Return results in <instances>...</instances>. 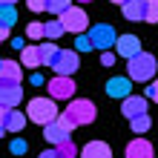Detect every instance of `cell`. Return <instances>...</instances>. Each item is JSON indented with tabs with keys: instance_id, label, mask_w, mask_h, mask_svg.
Masks as SVG:
<instances>
[{
	"instance_id": "cell-1",
	"label": "cell",
	"mask_w": 158,
	"mask_h": 158,
	"mask_svg": "<svg viewBox=\"0 0 158 158\" xmlns=\"http://www.w3.org/2000/svg\"><path fill=\"white\" fill-rule=\"evenodd\" d=\"M155 72H158V60L150 52H138V55H132V58L127 60V78L129 81L147 83V81L155 78Z\"/></svg>"
},
{
	"instance_id": "cell-2",
	"label": "cell",
	"mask_w": 158,
	"mask_h": 158,
	"mask_svg": "<svg viewBox=\"0 0 158 158\" xmlns=\"http://www.w3.org/2000/svg\"><path fill=\"white\" fill-rule=\"evenodd\" d=\"M26 118H32L35 124H49V121L58 118V106H55L52 98H35L29 101V112H26Z\"/></svg>"
},
{
	"instance_id": "cell-3",
	"label": "cell",
	"mask_w": 158,
	"mask_h": 158,
	"mask_svg": "<svg viewBox=\"0 0 158 158\" xmlns=\"http://www.w3.org/2000/svg\"><path fill=\"white\" fill-rule=\"evenodd\" d=\"M58 20H60V26H63V32L81 35V32H86V26H89V15L83 12V9H78V6H69L66 12L58 15Z\"/></svg>"
},
{
	"instance_id": "cell-4",
	"label": "cell",
	"mask_w": 158,
	"mask_h": 158,
	"mask_svg": "<svg viewBox=\"0 0 158 158\" xmlns=\"http://www.w3.org/2000/svg\"><path fill=\"white\" fill-rule=\"evenodd\" d=\"M66 115L72 118V124H75V127H86V124H92V121H95L98 109H95V104H92V101L78 98V101H72V104L66 106Z\"/></svg>"
},
{
	"instance_id": "cell-5",
	"label": "cell",
	"mask_w": 158,
	"mask_h": 158,
	"mask_svg": "<svg viewBox=\"0 0 158 158\" xmlns=\"http://www.w3.org/2000/svg\"><path fill=\"white\" fill-rule=\"evenodd\" d=\"M75 86L78 83L69 75H55V81H46V89H49L52 101H69L72 95H75Z\"/></svg>"
},
{
	"instance_id": "cell-6",
	"label": "cell",
	"mask_w": 158,
	"mask_h": 158,
	"mask_svg": "<svg viewBox=\"0 0 158 158\" xmlns=\"http://www.w3.org/2000/svg\"><path fill=\"white\" fill-rule=\"evenodd\" d=\"M23 101V89H20V81H12V78H0V106L12 109Z\"/></svg>"
},
{
	"instance_id": "cell-7",
	"label": "cell",
	"mask_w": 158,
	"mask_h": 158,
	"mask_svg": "<svg viewBox=\"0 0 158 158\" xmlns=\"http://www.w3.org/2000/svg\"><path fill=\"white\" fill-rule=\"evenodd\" d=\"M115 38H118V32H115L109 23H98V26H92V29H89L92 49H101V52H106L109 46L115 43Z\"/></svg>"
},
{
	"instance_id": "cell-8",
	"label": "cell",
	"mask_w": 158,
	"mask_h": 158,
	"mask_svg": "<svg viewBox=\"0 0 158 158\" xmlns=\"http://www.w3.org/2000/svg\"><path fill=\"white\" fill-rule=\"evenodd\" d=\"M78 66H81L78 52H72V49H63V52H58V58H55V63H52L55 75H69V78L78 72Z\"/></svg>"
},
{
	"instance_id": "cell-9",
	"label": "cell",
	"mask_w": 158,
	"mask_h": 158,
	"mask_svg": "<svg viewBox=\"0 0 158 158\" xmlns=\"http://www.w3.org/2000/svg\"><path fill=\"white\" fill-rule=\"evenodd\" d=\"M115 46H118V55L121 58H132V55H138L141 52V38L138 35H118L115 38Z\"/></svg>"
},
{
	"instance_id": "cell-10",
	"label": "cell",
	"mask_w": 158,
	"mask_h": 158,
	"mask_svg": "<svg viewBox=\"0 0 158 158\" xmlns=\"http://www.w3.org/2000/svg\"><path fill=\"white\" fill-rule=\"evenodd\" d=\"M121 112H124V118L144 115L147 112V98H141V95H127L124 104H121Z\"/></svg>"
},
{
	"instance_id": "cell-11",
	"label": "cell",
	"mask_w": 158,
	"mask_h": 158,
	"mask_svg": "<svg viewBox=\"0 0 158 158\" xmlns=\"http://www.w3.org/2000/svg\"><path fill=\"white\" fill-rule=\"evenodd\" d=\"M121 15H124L127 20H144L147 0H124V3H121Z\"/></svg>"
},
{
	"instance_id": "cell-12",
	"label": "cell",
	"mask_w": 158,
	"mask_h": 158,
	"mask_svg": "<svg viewBox=\"0 0 158 158\" xmlns=\"http://www.w3.org/2000/svg\"><path fill=\"white\" fill-rule=\"evenodd\" d=\"M0 124H3L6 132H20V129L26 127V115L17 112V109L12 106V109H6V112H3V121H0Z\"/></svg>"
},
{
	"instance_id": "cell-13",
	"label": "cell",
	"mask_w": 158,
	"mask_h": 158,
	"mask_svg": "<svg viewBox=\"0 0 158 158\" xmlns=\"http://www.w3.org/2000/svg\"><path fill=\"white\" fill-rule=\"evenodd\" d=\"M129 92H132V81H129V78H112L106 83V95L109 98H121V101H124Z\"/></svg>"
},
{
	"instance_id": "cell-14",
	"label": "cell",
	"mask_w": 158,
	"mask_h": 158,
	"mask_svg": "<svg viewBox=\"0 0 158 158\" xmlns=\"http://www.w3.org/2000/svg\"><path fill=\"white\" fill-rule=\"evenodd\" d=\"M152 144L147 141V138H135V141H129L127 147V158H152Z\"/></svg>"
},
{
	"instance_id": "cell-15",
	"label": "cell",
	"mask_w": 158,
	"mask_h": 158,
	"mask_svg": "<svg viewBox=\"0 0 158 158\" xmlns=\"http://www.w3.org/2000/svg\"><path fill=\"white\" fill-rule=\"evenodd\" d=\"M43 138L49 144H60V141H66V138H72V132L66 127H60L58 121H49V124H46V129H43Z\"/></svg>"
},
{
	"instance_id": "cell-16",
	"label": "cell",
	"mask_w": 158,
	"mask_h": 158,
	"mask_svg": "<svg viewBox=\"0 0 158 158\" xmlns=\"http://www.w3.org/2000/svg\"><path fill=\"white\" fill-rule=\"evenodd\" d=\"M81 158H112V150H109V144H104V141H89L83 147Z\"/></svg>"
},
{
	"instance_id": "cell-17",
	"label": "cell",
	"mask_w": 158,
	"mask_h": 158,
	"mask_svg": "<svg viewBox=\"0 0 158 158\" xmlns=\"http://www.w3.org/2000/svg\"><path fill=\"white\" fill-rule=\"evenodd\" d=\"M58 46H55V40H46V43H40L38 46V55H40V66H52L55 63V58H58Z\"/></svg>"
},
{
	"instance_id": "cell-18",
	"label": "cell",
	"mask_w": 158,
	"mask_h": 158,
	"mask_svg": "<svg viewBox=\"0 0 158 158\" xmlns=\"http://www.w3.org/2000/svg\"><path fill=\"white\" fill-rule=\"evenodd\" d=\"M0 78H12V81H20L23 78V66L17 60H0Z\"/></svg>"
},
{
	"instance_id": "cell-19",
	"label": "cell",
	"mask_w": 158,
	"mask_h": 158,
	"mask_svg": "<svg viewBox=\"0 0 158 158\" xmlns=\"http://www.w3.org/2000/svg\"><path fill=\"white\" fill-rule=\"evenodd\" d=\"M20 60H23V66H29V69H38V66H40L38 46H23V49H20Z\"/></svg>"
},
{
	"instance_id": "cell-20",
	"label": "cell",
	"mask_w": 158,
	"mask_h": 158,
	"mask_svg": "<svg viewBox=\"0 0 158 158\" xmlns=\"http://www.w3.org/2000/svg\"><path fill=\"white\" fill-rule=\"evenodd\" d=\"M17 23V9L15 6H0V26L3 29H12Z\"/></svg>"
},
{
	"instance_id": "cell-21",
	"label": "cell",
	"mask_w": 158,
	"mask_h": 158,
	"mask_svg": "<svg viewBox=\"0 0 158 158\" xmlns=\"http://www.w3.org/2000/svg\"><path fill=\"white\" fill-rule=\"evenodd\" d=\"M55 150H58V155H60V158H75V155H78V147H75V141H72V138L60 141Z\"/></svg>"
},
{
	"instance_id": "cell-22",
	"label": "cell",
	"mask_w": 158,
	"mask_h": 158,
	"mask_svg": "<svg viewBox=\"0 0 158 158\" xmlns=\"http://www.w3.org/2000/svg\"><path fill=\"white\" fill-rule=\"evenodd\" d=\"M60 35H63V26H60V20H49V23H43V38L55 40V38H60Z\"/></svg>"
},
{
	"instance_id": "cell-23",
	"label": "cell",
	"mask_w": 158,
	"mask_h": 158,
	"mask_svg": "<svg viewBox=\"0 0 158 158\" xmlns=\"http://www.w3.org/2000/svg\"><path fill=\"white\" fill-rule=\"evenodd\" d=\"M129 124H132V132H138V135H141V132H147V129H150V115H135V118H129Z\"/></svg>"
},
{
	"instance_id": "cell-24",
	"label": "cell",
	"mask_w": 158,
	"mask_h": 158,
	"mask_svg": "<svg viewBox=\"0 0 158 158\" xmlns=\"http://www.w3.org/2000/svg\"><path fill=\"white\" fill-rule=\"evenodd\" d=\"M69 6H72V0H46V12H52V15L66 12Z\"/></svg>"
},
{
	"instance_id": "cell-25",
	"label": "cell",
	"mask_w": 158,
	"mask_h": 158,
	"mask_svg": "<svg viewBox=\"0 0 158 158\" xmlns=\"http://www.w3.org/2000/svg\"><path fill=\"white\" fill-rule=\"evenodd\" d=\"M147 23H158V0H147V15H144Z\"/></svg>"
},
{
	"instance_id": "cell-26",
	"label": "cell",
	"mask_w": 158,
	"mask_h": 158,
	"mask_svg": "<svg viewBox=\"0 0 158 158\" xmlns=\"http://www.w3.org/2000/svg\"><path fill=\"white\" fill-rule=\"evenodd\" d=\"M75 49H78V52H89V49H92V40H89L86 32H81L78 38H75Z\"/></svg>"
},
{
	"instance_id": "cell-27",
	"label": "cell",
	"mask_w": 158,
	"mask_h": 158,
	"mask_svg": "<svg viewBox=\"0 0 158 158\" xmlns=\"http://www.w3.org/2000/svg\"><path fill=\"white\" fill-rule=\"evenodd\" d=\"M26 38L40 40V38H43V23H29V26H26Z\"/></svg>"
},
{
	"instance_id": "cell-28",
	"label": "cell",
	"mask_w": 158,
	"mask_h": 158,
	"mask_svg": "<svg viewBox=\"0 0 158 158\" xmlns=\"http://www.w3.org/2000/svg\"><path fill=\"white\" fill-rule=\"evenodd\" d=\"M9 152H15V155H23V152H26V141H23V138H15V141L9 144Z\"/></svg>"
},
{
	"instance_id": "cell-29",
	"label": "cell",
	"mask_w": 158,
	"mask_h": 158,
	"mask_svg": "<svg viewBox=\"0 0 158 158\" xmlns=\"http://www.w3.org/2000/svg\"><path fill=\"white\" fill-rule=\"evenodd\" d=\"M26 6H29L35 15H38V12H46V0H26Z\"/></svg>"
},
{
	"instance_id": "cell-30",
	"label": "cell",
	"mask_w": 158,
	"mask_h": 158,
	"mask_svg": "<svg viewBox=\"0 0 158 158\" xmlns=\"http://www.w3.org/2000/svg\"><path fill=\"white\" fill-rule=\"evenodd\" d=\"M55 121H58V124H60V127H66V129H69V132H72V129H75V124H72V118H69L66 112H63V115L58 112V118H55Z\"/></svg>"
},
{
	"instance_id": "cell-31",
	"label": "cell",
	"mask_w": 158,
	"mask_h": 158,
	"mask_svg": "<svg viewBox=\"0 0 158 158\" xmlns=\"http://www.w3.org/2000/svg\"><path fill=\"white\" fill-rule=\"evenodd\" d=\"M147 98H152L155 104H158V81H155V83H150V86H147Z\"/></svg>"
},
{
	"instance_id": "cell-32",
	"label": "cell",
	"mask_w": 158,
	"mask_h": 158,
	"mask_svg": "<svg viewBox=\"0 0 158 158\" xmlns=\"http://www.w3.org/2000/svg\"><path fill=\"white\" fill-rule=\"evenodd\" d=\"M101 63H104V66H112V63H115V55H112V52L106 49L104 55H101Z\"/></svg>"
},
{
	"instance_id": "cell-33",
	"label": "cell",
	"mask_w": 158,
	"mask_h": 158,
	"mask_svg": "<svg viewBox=\"0 0 158 158\" xmlns=\"http://www.w3.org/2000/svg\"><path fill=\"white\" fill-rule=\"evenodd\" d=\"M40 158H60V155H58V150H46V152H40Z\"/></svg>"
},
{
	"instance_id": "cell-34",
	"label": "cell",
	"mask_w": 158,
	"mask_h": 158,
	"mask_svg": "<svg viewBox=\"0 0 158 158\" xmlns=\"http://www.w3.org/2000/svg\"><path fill=\"white\" fill-rule=\"evenodd\" d=\"M32 83H35V86H40V83H46V81H43V75H38V72H35V75H32Z\"/></svg>"
},
{
	"instance_id": "cell-35",
	"label": "cell",
	"mask_w": 158,
	"mask_h": 158,
	"mask_svg": "<svg viewBox=\"0 0 158 158\" xmlns=\"http://www.w3.org/2000/svg\"><path fill=\"white\" fill-rule=\"evenodd\" d=\"M12 46H15V52H17V49H23L26 43H23V38H15V40H12Z\"/></svg>"
},
{
	"instance_id": "cell-36",
	"label": "cell",
	"mask_w": 158,
	"mask_h": 158,
	"mask_svg": "<svg viewBox=\"0 0 158 158\" xmlns=\"http://www.w3.org/2000/svg\"><path fill=\"white\" fill-rule=\"evenodd\" d=\"M17 0H0V6H15Z\"/></svg>"
},
{
	"instance_id": "cell-37",
	"label": "cell",
	"mask_w": 158,
	"mask_h": 158,
	"mask_svg": "<svg viewBox=\"0 0 158 158\" xmlns=\"http://www.w3.org/2000/svg\"><path fill=\"white\" fill-rule=\"evenodd\" d=\"M3 135H6V129H3V124H0V138H3Z\"/></svg>"
},
{
	"instance_id": "cell-38",
	"label": "cell",
	"mask_w": 158,
	"mask_h": 158,
	"mask_svg": "<svg viewBox=\"0 0 158 158\" xmlns=\"http://www.w3.org/2000/svg\"><path fill=\"white\" fill-rule=\"evenodd\" d=\"M3 112H6V106H0V121H3Z\"/></svg>"
},
{
	"instance_id": "cell-39",
	"label": "cell",
	"mask_w": 158,
	"mask_h": 158,
	"mask_svg": "<svg viewBox=\"0 0 158 158\" xmlns=\"http://www.w3.org/2000/svg\"><path fill=\"white\" fill-rule=\"evenodd\" d=\"M78 3H92V0H78Z\"/></svg>"
},
{
	"instance_id": "cell-40",
	"label": "cell",
	"mask_w": 158,
	"mask_h": 158,
	"mask_svg": "<svg viewBox=\"0 0 158 158\" xmlns=\"http://www.w3.org/2000/svg\"><path fill=\"white\" fill-rule=\"evenodd\" d=\"M112 3H124V0H112Z\"/></svg>"
},
{
	"instance_id": "cell-41",
	"label": "cell",
	"mask_w": 158,
	"mask_h": 158,
	"mask_svg": "<svg viewBox=\"0 0 158 158\" xmlns=\"http://www.w3.org/2000/svg\"><path fill=\"white\" fill-rule=\"evenodd\" d=\"M0 60H3V58H0Z\"/></svg>"
},
{
	"instance_id": "cell-42",
	"label": "cell",
	"mask_w": 158,
	"mask_h": 158,
	"mask_svg": "<svg viewBox=\"0 0 158 158\" xmlns=\"http://www.w3.org/2000/svg\"><path fill=\"white\" fill-rule=\"evenodd\" d=\"M0 43H3V40H0Z\"/></svg>"
}]
</instances>
